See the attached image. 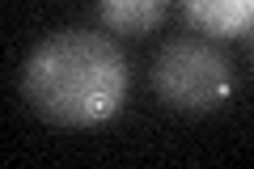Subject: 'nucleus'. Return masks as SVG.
Segmentation results:
<instances>
[{
  "instance_id": "nucleus-3",
  "label": "nucleus",
  "mask_w": 254,
  "mask_h": 169,
  "mask_svg": "<svg viewBox=\"0 0 254 169\" xmlns=\"http://www.w3.org/2000/svg\"><path fill=\"white\" fill-rule=\"evenodd\" d=\"M182 13L195 30L216 38H242L254 30V0H182Z\"/></svg>"
},
{
  "instance_id": "nucleus-5",
  "label": "nucleus",
  "mask_w": 254,
  "mask_h": 169,
  "mask_svg": "<svg viewBox=\"0 0 254 169\" xmlns=\"http://www.w3.org/2000/svg\"><path fill=\"white\" fill-rule=\"evenodd\" d=\"M250 47H254V30H250Z\"/></svg>"
},
{
  "instance_id": "nucleus-2",
  "label": "nucleus",
  "mask_w": 254,
  "mask_h": 169,
  "mask_svg": "<svg viewBox=\"0 0 254 169\" xmlns=\"http://www.w3.org/2000/svg\"><path fill=\"white\" fill-rule=\"evenodd\" d=\"M153 89L178 114L220 110L237 89L233 59L212 38H170L153 59Z\"/></svg>"
},
{
  "instance_id": "nucleus-1",
  "label": "nucleus",
  "mask_w": 254,
  "mask_h": 169,
  "mask_svg": "<svg viewBox=\"0 0 254 169\" xmlns=\"http://www.w3.org/2000/svg\"><path fill=\"white\" fill-rule=\"evenodd\" d=\"M127 55L98 30H55L21 68V98L55 127H98L127 102Z\"/></svg>"
},
{
  "instance_id": "nucleus-4",
  "label": "nucleus",
  "mask_w": 254,
  "mask_h": 169,
  "mask_svg": "<svg viewBox=\"0 0 254 169\" xmlns=\"http://www.w3.org/2000/svg\"><path fill=\"white\" fill-rule=\"evenodd\" d=\"M170 0H98V13H102V26L110 34H148L153 26H161Z\"/></svg>"
}]
</instances>
